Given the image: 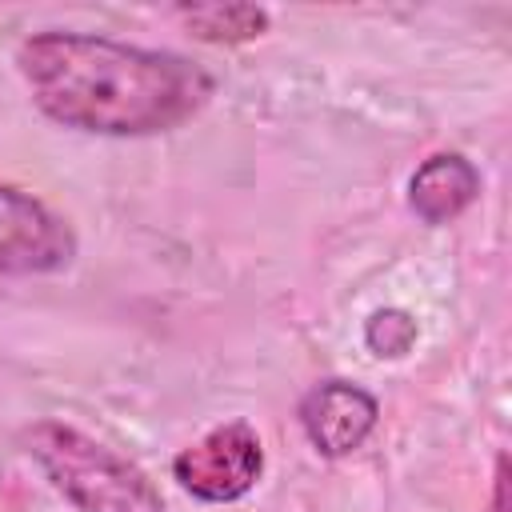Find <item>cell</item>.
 I'll return each instance as SVG.
<instances>
[{
    "label": "cell",
    "instance_id": "1",
    "mask_svg": "<svg viewBox=\"0 0 512 512\" xmlns=\"http://www.w3.org/2000/svg\"><path fill=\"white\" fill-rule=\"evenodd\" d=\"M16 68L48 120L88 136L172 132L216 92V76L192 56L100 32H32L16 48Z\"/></svg>",
    "mask_w": 512,
    "mask_h": 512
},
{
    "label": "cell",
    "instance_id": "2",
    "mask_svg": "<svg viewBox=\"0 0 512 512\" xmlns=\"http://www.w3.org/2000/svg\"><path fill=\"white\" fill-rule=\"evenodd\" d=\"M20 440L44 480L76 512H168L156 480L136 460L64 420H36Z\"/></svg>",
    "mask_w": 512,
    "mask_h": 512
},
{
    "label": "cell",
    "instance_id": "3",
    "mask_svg": "<svg viewBox=\"0 0 512 512\" xmlns=\"http://www.w3.org/2000/svg\"><path fill=\"white\" fill-rule=\"evenodd\" d=\"M264 476V440L248 420H228L172 456V480L200 504H232Z\"/></svg>",
    "mask_w": 512,
    "mask_h": 512
},
{
    "label": "cell",
    "instance_id": "4",
    "mask_svg": "<svg viewBox=\"0 0 512 512\" xmlns=\"http://www.w3.org/2000/svg\"><path fill=\"white\" fill-rule=\"evenodd\" d=\"M76 260L72 224L40 196L0 184V276H48Z\"/></svg>",
    "mask_w": 512,
    "mask_h": 512
},
{
    "label": "cell",
    "instance_id": "5",
    "mask_svg": "<svg viewBox=\"0 0 512 512\" xmlns=\"http://www.w3.org/2000/svg\"><path fill=\"white\" fill-rule=\"evenodd\" d=\"M296 416L308 444L320 456L340 460V456H352L372 436L380 420V400L352 380H320L300 396Z\"/></svg>",
    "mask_w": 512,
    "mask_h": 512
},
{
    "label": "cell",
    "instance_id": "6",
    "mask_svg": "<svg viewBox=\"0 0 512 512\" xmlns=\"http://www.w3.org/2000/svg\"><path fill=\"white\" fill-rule=\"evenodd\" d=\"M480 196V168L460 152H436L408 176V208L440 228Z\"/></svg>",
    "mask_w": 512,
    "mask_h": 512
},
{
    "label": "cell",
    "instance_id": "7",
    "mask_svg": "<svg viewBox=\"0 0 512 512\" xmlns=\"http://www.w3.org/2000/svg\"><path fill=\"white\" fill-rule=\"evenodd\" d=\"M188 36L204 44H248L268 32L272 16L256 4H180L176 8Z\"/></svg>",
    "mask_w": 512,
    "mask_h": 512
},
{
    "label": "cell",
    "instance_id": "8",
    "mask_svg": "<svg viewBox=\"0 0 512 512\" xmlns=\"http://www.w3.org/2000/svg\"><path fill=\"white\" fill-rule=\"evenodd\" d=\"M416 336H420V328H416L412 312H404V308H380L364 324V344L376 356H404L416 344Z\"/></svg>",
    "mask_w": 512,
    "mask_h": 512
},
{
    "label": "cell",
    "instance_id": "9",
    "mask_svg": "<svg viewBox=\"0 0 512 512\" xmlns=\"http://www.w3.org/2000/svg\"><path fill=\"white\" fill-rule=\"evenodd\" d=\"M492 512H508V456H496V472H492Z\"/></svg>",
    "mask_w": 512,
    "mask_h": 512
}]
</instances>
